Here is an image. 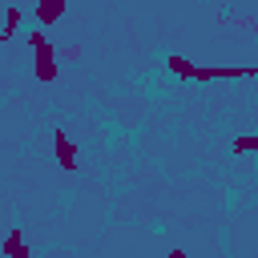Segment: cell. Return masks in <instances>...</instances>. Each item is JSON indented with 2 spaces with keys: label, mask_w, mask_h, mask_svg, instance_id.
Returning a JSON list of instances; mask_svg holds the SVG:
<instances>
[{
  "label": "cell",
  "mask_w": 258,
  "mask_h": 258,
  "mask_svg": "<svg viewBox=\"0 0 258 258\" xmlns=\"http://www.w3.org/2000/svg\"><path fill=\"white\" fill-rule=\"evenodd\" d=\"M32 16H36V24H44V28H48V24H56V20L64 16V0H44V4H36V8H32Z\"/></svg>",
  "instance_id": "cell-1"
},
{
  "label": "cell",
  "mask_w": 258,
  "mask_h": 258,
  "mask_svg": "<svg viewBox=\"0 0 258 258\" xmlns=\"http://www.w3.org/2000/svg\"><path fill=\"white\" fill-rule=\"evenodd\" d=\"M20 24H24V12H20L16 4H8V8H4V28H0V40H8Z\"/></svg>",
  "instance_id": "cell-2"
},
{
  "label": "cell",
  "mask_w": 258,
  "mask_h": 258,
  "mask_svg": "<svg viewBox=\"0 0 258 258\" xmlns=\"http://www.w3.org/2000/svg\"><path fill=\"white\" fill-rule=\"evenodd\" d=\"M36 77H40V81H52V77H56V64H52V48H48V44L36 52Z\"/></svg>",
  "instance_id": "cell-3"
},
{
  "label": "cell",
  "mask_w": 258,
  "mask_h": 258,
  "mask_svg": "<svg viewBox=\"0 0 258 258\" xmlns=\"http://www.w3.org/2000/svg\"><path fill=\"white\" fill-rule=\"evenodd\" d=\"M165 69H169L173 77H185V81H194V69H198V64H189V60H185V56H177V52H169V56H165Z\"/></svg>",
  "instance_id": "cell-4"
},
{
  "label": "cell",
  "mask_w": 258,
  "mask_h": 258,
  "mask_svg": "<svg viewBox=\"0 0 258 258\" xmlns=\"http://www.w3.org/2000/svg\"><path fill=\"white\" fill-rule=\"evenodd\" d=\"M56 157H60V165H64V169H73V165H77V161H73V145L64 141V133H56Z\"/></svg>",
  "instance_id": "cell-5"
},
{
  "label": "cell",
  "mask_w": 258,
  "mask_h": 258,
  "mask_svg": "<svg viewBox=\"0 0 258 258\" xmlns=\"http://www.w3.org/2000/svg\"><path fill=\"white\" fill-rule=\"evenodd\" d=\"M44 44H48V40H44V32H28V48H36V52H40Z\"/></svg>",
  "instance_id": "cell-6"
},
{
  "label": "cell",
  "mask_w": 258,
  "mask_h": 258,
  "mask_svg": "<svg viewBox=\"0 0 258 258\" xmlns=\"http://www.w3.org/2000/svg\"><path fill=\"white\" fill-rule=\"evenodd\" d=\"M234 149H238V153H250V149H254V137H238V145H234Z\"/></svg>",
  "instance_id": "cell-7"
},
{
  "label": "cell",
  "mask_w": 258,
  "mask_h": 258,
  "mask_svg": "<svg viewBox=\"0 0 258 258\" xmlns=\"http://www.w3.org/2000/svg\"><path fill=\"white\" fill-rule=\"evenodd\" d=\"M169 258H185V254H181V250H173V254H169Z\"/></svg>",
  "instance_id": "cell-8"
}]
</instances>
